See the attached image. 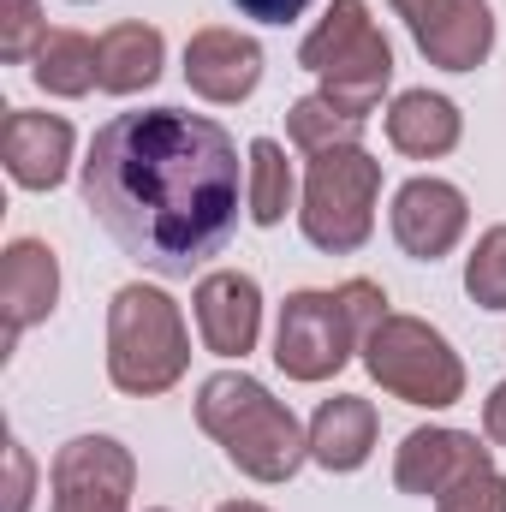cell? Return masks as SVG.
I'll list each match as a JSON object with an SVG mask.
<instances>
[{"instance_id":"cell-1","label":"cell","mask_w":506,"mask_h":512,"mask_svg":"<svg viewBox=\"0 0 506 512\" xmlns=\"http://www.w3.org/2000/svg\"><path fill=\"white\" fill-rule=\"evenodd\" d=\"M84 209L120 251L161 274L191 280L233 245L251 167H239L233 131L185 108L114 114L84 155Z\"/></svg>"},{"instance_id":"cell-2","label":"cell","mask_w":506,"mask_h":512,"mask_svg":"<svg viewBox=\"0 0 506 512\" xmlns=\"http://www.w3.org/2000/svg\"><path fill=\"white\" fill-rule=\"evenodd\" d=\"M197 429L221 441V453L251 483H292L310 459V429L245 370H215L197 387Z\"/></svg>"},{"instance_id":"cell-3","label":"cell","mask_w":506,"mask_h":512,"mask_svg":"<svg viewBox=\"0 0 506 512\" xmlns=\"http://www.w3.org/2000/svg\"><path fill=\"white\" fill-rule=\"evenodd\" d=\"M387 316V292L376 280H346L334 292L322 286H304L280 304V322H274V364L286 382H334L352 352H364V334Z\"/></svg>"},{"instance_id":"cell-4","label":"cell","mask_w":506,"mask_h":512,"mask_svg":"<svg viewBox=\"0 0 506 512\" xmlns=\"http://www.w3.org/2000/svg\"><path fill=\"white\" fill-rule=\"evenodd\" d=\"M191 370V328L185 310L161 292L131 280L108 304V382L131 399H155L185 382Z\"/></svg>"},{"instance_id":"cell-5","label":"cell","mask_w":506,"mask_h":512,"mask_svg":"<svg viewBox=\"0 0 506 512\" xmlns=\"http://www.w3.org/2000/svg\"><path fill=\"white\" fill-rule=\"evenodd\" d=\"M298 66L322 78V96L340 114L370 120L381 90L393 84V48L370 18V0H334L322 24L298 42Z\"/></svg>"},{"instance_id":"cell-6","label":"cell","mask_w":506,"mask_h":512,"mask_svg":"<svg viewBox=\"0 0 506 512\" xmlns=\"http://www.w3.org/2000/svg\"><path fill=\"white\" fill-rule=\"evenodd\" d=\"M376 197H381V161L364 143H340L310 155L304 185H298V233L322 256H352L376 233Z\"/></svg>"},{"instance_id":"cell-7","label":"cell","mask_w":506,"mask_h":512,"mask_svg":"<svg viewBox=\"0 0 506 512\" xmlns=\"http://www.w3.org/2000/svg\"><path fill=\"white\" fill-rule=\"evenodd\" d=\"M364 370L376 376L381 393H393L399 405H417V411H447L465 399V358L423 316L387 310L364 334Z\"/></svg>"},{"instance_id":"cell-8","label":"cell","mask_w":506,"mask_h":512,"mask_svg":"<svg viewBox=\"0 0 506 512\" xmlns=\"http://www.w3.org/2000/svg\"><path fill=\"white\" fill-rule=\"evenodd\" d=\"M477 471H495V447H483L471 429H447V423L411 429L393 453V489L417 495V501H441L447 489H459Z\"/></svg>"},{"instance_id":"cell-9","label":"cell","mask_w":506,"mask_h":512,"mask_svg":"<svg viewBox=\"0 0 506 512\" xmlns=\"http://www.w3.org/2000/svg\"><path fill=\"white\" fill-rule=\"evenodd\" d=\"M387 227H393V245L411 256V262H441L465 239L471 227V203L453 179H435V173H417L393 191V209H387Z\"/></svg>"},{"instance_id":"cell-10","label":"cell","mask_w":506,"mask_h":512,"mask_svg":"<svg viewBox=\"0 0 506 512\" xmlns=\"http://www.w3.org/2000/svg\"><path fill=\"white\" fill-rule=\"evenodd\" d=\"M185 84H191V96H203L215 108L251 102L262 84V42L245 30H227V24H203L185 42Z\"/></svg>"},{"instance_id":"cell-11","label":"cell","mask_w":506,"mask_h":512,"mask_svg":"<svg viewBox=\"0 0 506 512\" xmlns=\"http://www.w3.org/2000/svg\"><path fill=\"white\" fill-rule=\"evenodd\" d=\"M191 310H197V334H203V352L215 358H245L256 352V334H262V286L245 268H209L191 292Z\"/></svg>"},{"instance_id":"cell-12","label":"cell","mask_w":506,"mask_h":512,"mask_svg":"<svg viewBox=\"0 0 506 512\" xmlns=\"http://www.w3.org/2000/svg\"><path fill=\"white\" fill-rule=\"evenodd\" d=\"M72 149H78V131L66 114L12 108L0 126V161H6L18 191H54L72 173Z\"/></svg>"},{"instance_id":"cell-13","label":"cell","mask_w":506,"mask_h":512,"mask_svg":"<svg viewBox=\"0 0 506 512\" xmlns=\"http://www.w3.org/2000/svg\"><path fill=\"white\" fill-rule=\"evenodd\" d=\"M60 304V256L48 251L42 239H12L0 251V310H6V352L48 322Z\"/></svg>"},{"instance_id":"cell-14","label":"cell","mask_w":506,"mask_h":512,"mask_svg":"<svg viewBox=\"0 0 506 512\" xmlns=\"http://www.w3.org/2000/svg\"><path fill=\"white\" fill-rule=\"evenodd\" d=\"M417 54L441 72H477L495 54V6L489 0H441L429 18L405 24Z\"/></svg>"},{"instance_id":"cell-15","label":"cell","mask_w":506,"mask_h":512,"mask_svg":"<svg viewBox=\"0 0 506 512\" xmlns=\"http://www.w3.org/2000/svg\"><path fill=\"white\" fill-rule=\"evenodd\" d=\"M54 495H102V501H131L137 495V459L114 435H78L54 453L48 465Z\"/></svg>"},{"instance_id":"cell-16","label":"cell","mask_w":506,"mask_h":512,"mask_svg":"<svg viewBox=\"0 0 506 512\" xmlns=\"http://www.w3.org/2000/svg\"><path fill=\"white\" fill-rule=\"evenodd\" d=\"M376 435H381L376 405L358 399V393H334V399H322L316 417H310V459H316L322 471H334V477L364 471L370 453H376Z\"/></svg>"},{"instance_id":"cell-17","label":"cell","mask_w":506,"mask_h":512,"mask_svg":"<svg viewBox=\"0 0 506 512\" xmlns=\"http://www.w3.org/2000/svg\"><path fill=\"white\" fill-rule=\"evenodd\" d=\"M465 137V114L453 96H435V90H399L393 108H387V143L411 161H441L453 155Z\"/></svg>"},{"instance_id":"cell-18","label":"cell","mask_w":506,"mask_h":512,"mask_svg":"<svg viewBox=\"0 0 506 512\" xmlns=\"http://www.w3.org/2000/svg\"><path fill=\"white\" fill-rule=\"evenodd\" d=\"M161 66H167V36L155 24H143V18H126V24L102 30V42H96V90H108V96L149 90L161 78Z\"/></svg>"},{"instance_id":"cell-19","label":"cell","mask_w":506,"mask_h":512,"mask_svg":"<svg viewBox=\"0 0 506 512\" xmlns=\"http://www.w3.org/2000/svg\"><path fill=\"white\" fill-rule=\"evenodd\" d=\"M30 84L42 96H60V102H78L96 90V42L84 30H48L36 60H30Z\"/></svg>"},{"instance_id":"cell-20","label":"cell","mask_w":506,"mask_h":512,"mask_svg":"<svg viewBox=\"0 0 506 512\" xmlns=\"http://www.w3.org/2000/svg\"><path fill=\"white\" fill-rule=\"evenodd\" d=\"M245 167H251V191H245V215L256 227H280L286 209L298 203V179H292V161L274 137H256L245 149Z\"/></svg>"},{"instance_id":"cell-21","label":"cell","mask_w":506,"mask_h":512,"mask_svg":"<svg viewBox=\"0 0 506 512\" xmlns=\"http://www.w3.org/2000/svg\"><path fill=\"white\" fill-rule=\"evenodd\" d=\"M286 137H292L298 155H322V149H340V143H364V120L340 114V108L316 90V96H298V102L286 108Z\"/></svg>"},{"instance_id":"cell-22","label":"cell","mask_w":506,"mask_h":512,"mask_svg":"<svg viewBox=\"0 0 506 512\" xmlns=\"http://www.w3.org/2000/svg\"><path fill=\"white\" fill-rule=\"evenodd\" d=\"M465 292L477 310H506V221L477 239V251L465 256Z\"/></svg>"},{"instance_id":"cell-23","label":"cell","mask_w":506,"mask_h":512,"mask_svg":"<svg viewBox=\"0 0 506 512\" xmlns=\"http://www.w3.org/2000/svg\"><path fill=\"white\" fill-rule=\"evenodd\" d=\"M48 24H42V6L36 0H0V60L6 66H24L36 60Z\"/></svg>"},{"instance_id":"cell-24","label":"cell","mask_w":506,"mask_h":512,"mask_svg":"<svg viewBox=\"0 0 506 512\" xmlns=\"http://www.w3.org/2000/svg\"><path fill=\"white\" fill-rule=\"evenodd\" d=\"M435 512H506V477L501 471H477L459 489H447L435 501Z\"/></svg>"},{"instance_id":"cell-25","label":"cell","mask_w":506,"mask_h":512,"mask_svg":"<svg viewBox=\"0 0 506 512\" xmlns=\"http://www.w3.org/2000/svg\"><path fill=\"white\" fill-rule=\"evenodd\" d=\"M36 501V459L18 435H6V495H0V512H30Z\"/></svg>"},{"instance_id":"cell-26","label":"cell","mask_w":506,"mask_h":512,"mask_svg":"<svg viewBox=\"0 0 506 512\" xmlns=\"http://www.w3.org/2000/svg\"><path fill=\"white\" fill-rule=\"evenodd\" d=\"M245 18H256V24H292V18H304L310 12V0H233Z\"/></svg>"},{"instance_id":"cell-27","label":"cell","mask_w":506,"mask_h":512,"mask_svg":"<svg viewBox=\"0 0 506 512\" xmlns=\"http://www.w3.org/2000/svg\"><path fill=\"white\" fill-rule=\"evenodd\" d=\"M483 441L489 447H506V382H495L489 399H483Z\"/></svg>"},{"instance_id":"cell-28","label":"cell","mask_w":506,"mask_h":512,"mask_svg":"<svg viewBox=\"0 0 506 512\" xmlns=\"http://www.w3.org/2000/svg\"><path fill=\"white\" fill-rule=\"evenodd\" d=\"M48 512H131V501H102V495H54Z\"/></svg>"},{"instance_id":"cell-29","label":"cell","mask_w":506,"mask_h":512,"mask_svg":"<svg viewBox=\"0 0 506 512\" xmlns=\"http://www.w3.org/2000/svg\"><path fill=\"white\" fill-rule=\"evenodd\" d=\"M387 6H393V12H399L405 24H417V18H429V12H435L441 0H387Z\"/></svg>"},{"instance_id":"cell-30","label":"cell","mask_w":506,"mask_h":512,"mask_svg":"<svg viewBox=\"0 0 506 512\" xmlns=\"http://www.w3.org/2000/svg\"><path fill=\"white\" fill-rule=\"evenodd\" d=\"M215 512H268L262 501H227V507H215Z\"/></svg>"},{"instance_id":"cell-31","label":"cell","mask_w":506,"mask_h":512,"mask_svg":"<svg viewBox=\"0 0 506 512\" xmlns=\"http://www.w3.org/2000/svg\"><path fill=\"white\" fill-rule=\"evenodd\" d=\"M72 6H90V0H72Z\"/></svg>"},{"instance_id":"cell-32","label":"cell","mask_w":506,"mask_h":512,"mask_svg":"<svg viewBox=\"0 0 506 512\" xmlns=\"http://www.w3.org/2000/svg\"><path fill=\"white\" fill-rule=\"evenodd\" d=\"M149 512H167V507H149Z\"/></svg>"}]
</instances>
